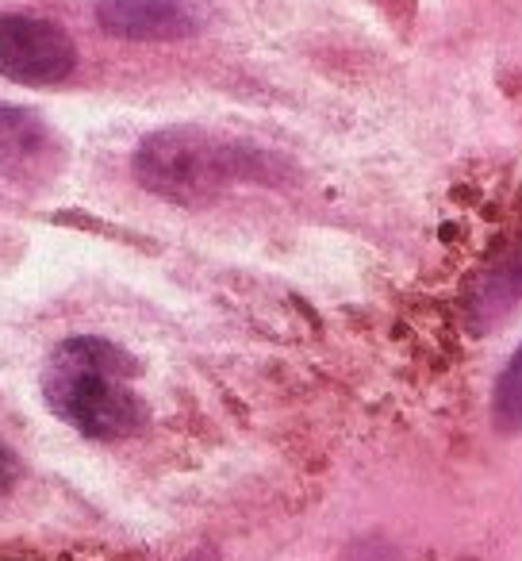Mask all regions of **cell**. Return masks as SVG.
<instances>
[{
    "label": "cell",
    "instance_id": "52a82bcc",
    "mask_svg": "<svg viewBox=\"0 0 522 561\" xmlns=\"http://www.w3.org/2000/svg\"><path fill=\"white\" fill-rule=\"evenodd\" d=\"M491 423L499 435H522V343L503 366L491 392Z\"/></svg>",
    "mask_w": 522,
    "mask_h": 561
},
{
    "label": "cell",
    "instance_id": "5b68a950",
    "mask_svg": "<svg viewBox=\"0 0 522 561\" xmlns=\"http://www.w3.org/2000/svg\"><path fill=\"white\" fill-rule=\"evenodd\" d=\"M96 24L104 35L131 43H170L196 32L193 12L181 0H101Z\"/></svg>",
    "mask_w": 522,
    "mask_h": 561
},
{
    "label": "cell",
    "instance_id": "277c9868",
    "mask_svg": "<svg viewBox=\"0 0 522 561\" xmlns=\"http://www.w3.org/2000/svg\"><path fill=\"white\" fill-rule=\"evenodd\" d=\"M62 165L58 131L32 108L0 104V173L20 185L47 181Z\"/></svg>",
    "mask_w": 522,
    "mask_h": 561
},
{
    "label": "cell",
    "instance_id": "3957f363",
    "mask_svg": "<svg viewBox=\"0 0 522 561\" xmlns=\"http://www.w3.org/2000/svg\"><path fill=\"white\" fill-rule=\"evenodd\" d=\"M78 66V47L62 24L39 16L0 20V73L20 85H58Z\"/></svg>",
    "mask_w": 522,
    "mask_h": 561
},
{
    "label": "cell",
    "instance_id": "ba28073f",
    "mask_svg": "<svg viewBox=\"0 0 522 561\" xmlns=\"http://www.w3.org/2000/svg\"><path fill=\"white\" fill-rule=\"evenodd\" d=\"M20 481V458L0 443V492H9Z\"/></svg>",
    "mask_w": 522,
    "mask_h": 561
},
{
    "label": "cell",
    "instance_id": "8992f818",
    "mask_svg": "<svg viewBox=\"0 0 522 561\" xmlns=\"http://www.w3.org/2000/svg\"><path fill=\"white\" fill-rule=\"evenodd\" d=\"M522 300V247H514L507 257H499L480 280H476L473 300H468V320L473 331H488Z\"/></svg>",
    "mask_w": 522,
    "mask_h": 561
},
{
    "label": "cell",
    "instance_id": "7a4b0ae2",
    "mask_svg": "<svg viewBox=\"0 0 522 561\" xmlns=\"http://www.w3.org/2000/svg\"><path fill=\"white\" fill-rule=\"evenodd\" d=\"M266 178L269 165L262 150L200 127H165L147 135L135 150V181L173 204L216 201L239 181Z\"/></svg>",
    "mask_w": 522,
    "mask_h": 561
},
{
    "label": "cell",
    "instance_id": "9c48e42d",
    "mask_svg": "<svg viewBox=\"0 0 522 561\" xmlns=\"http://www.w3.org/2000/svg\"><path fill=\"white\" fill-rule=\"evenodd\" d=\"M185 561H216V553H211V550H196L193 558H185Z\"/></svg>",
    "mask_w": 522,
    "mask_h": 561
},
{
    "label": "cell",
    "instance_id": "6da1fadb",
    "mask_svg": "<svg viewBox=\"0 0 522 561\" xmlns=\"http://www.w3.org/2000/svg\"><path fill=\"white\" fill-rule=\"evenodd\" d=\"M135 358L124 346L96 335H78L55 346L43 369V397L50 412L73 431L101 443L142 435L150 423L147 400L135 392Z\"/></svg>",
    "mask_w": 522,
    "mask_h": 561
}]
</instances>
